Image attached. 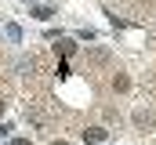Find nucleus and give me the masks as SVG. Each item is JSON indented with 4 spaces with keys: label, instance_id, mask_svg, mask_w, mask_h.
<instances>
[{
    "label": "nucleus",
    "instance_id": "obj_1",
    "mask_svg": "<svg viewBox=\"0 0 156 145\" xmlns=\"http://www.w3.org/2000/svg\"><path fill=\"white\" fill-rule=\"evenodd\" d=\"M83 138L87 142H105V131L102 127H91V131H83Z\"/></svg>",
    "mask_w": 156,
    "mask_h": 145
},
{
    "label": "nucleus",
    "instance_id": "obj_2",
    "mask_svg": "<svg viewBox=\"0 0 156 145\" xmlns=\"http://www.w3.org/2000/svg\"><path fill=\"white\" fill-rule=\"evenodd\" d=\"M113 87H116V91H127V87H131V80L120 72V76H113Z\"/></svg>",
    "mask_w": 156,
    "mask_h": 145
},
{
    "label": "nucleus",
    "instance_id": "obj_3",
    "mask_svg": "<svg viewBox=\"0 0 156 145\" xmlns=\"http://www.w3.org/2000/svg\"><path fill=\"white\" fill-rule=\"evenodd\" d=\"M4 109H7V105H4V102H0V116H4Z\"/></svg>",
    "mask_w": 156,
    "mask_h": 145
},
{
    "label": "nucleus",
    "instance_id": "obj_4",
    "mask_svg": "<svg viewBox=\"0 0 156 145\" xmlns=\"http://www.w3.org/2000/svg\"><path fill=\"white\" fill-rule=\"evenodd\" d=\"M15 145H29V142H15Z\"/></svg>",
    "mask_w": 156,
    "mask_h": 145
},
{
    "label": "nucleus",
    "instance_id": "obj_5",
    "mask_svg": "<svg viewBox=\"0 0 156 145\" xmlns=\"http://www.w3.org/2000/svg\"><path fill=\"white\" fill-rule=\"evenodd\" d=\"M55 145H66V142H55Z\"/></svg>",
    "mask_w": 156,
    "mask_h": 145
}]
</instances>
